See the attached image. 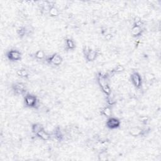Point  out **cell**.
Returning <instances> with one entry per match:
<instances>
[{"label":"cell","mask_w":161,"mask_h":161,"mask_svg":"<svg viewBox=\"0 0 161 161\" xmlns=\"http://www.w3.org/2000/svg\"><path fill=\"white\" fill-rule=\"evenodd\" d=\"M42 129H43V128H42V125H40V124H35L32 127L33 132H34L35 134H37L38 131H40L41 130H42Z\"/></svg>","instance_id":"8fae6325"},{"label":"cell","mask_w":161,"mask_h":161,"mask_svg":"<svg viewBox=\"0 0 161 161\" xmlns=\"http://www.w3.org/2000/svg\"><path fill=\"white\" fill-rule=\"evenodd\" d=\"M49 61H50V63L55 65V66H59L62 63V58L58 54H54L49 58Z\"/></svg>","instance_id":"8992f818"},{"label":"cell","mask_w":161,"mask_h":161,"mask_svg":"<svg viewBox=\"0 0 161 161\" xmlns=\"http://www.w3.org/2000/svg\"><path fill=\"white\" fill-rule=\"evenodd\" d=\"M120 125V122L119 120L115 118H110L106 122V126L110 129H115L119 127Z\"/></svg>","instance_id":"5b68a950"},{"label":"cell","mask_w":161,"mask_h":161,"mask_svg":"<svg viewBox=\"0 0 161 161\" xmlns=\"http://www.w3.org/2000/svg\"><path fill=\"white\" fill-rule=\"evenodd\" d=\"M131 34L134 36H138L140 34L142 33V28H141L140 26H137V25H135L134 27L131 28Z\"/></svg>","instance_id":"30bf717a"},{"label":"cell","mask_w":161,"mask_h":161,"mask_svg":"<svg viewBox=\"0 0 161 161\" xmlns=\"http://www.w3.org/2000/svg\"><path fill=\"white\" fill-rule=\"evenodd\" d=\"M17 74H18V76H20L21 77H27L28 75V72H26V70H19L18 71V72H17Z\"/></svg>","instance_id":"e0dca14e"},{"label":"cell","mask_w":161,"mask_h":161,"mask_svg":"<svg viewBox=\"0 0 161 161\" xmlns=\"http://www.w3.org/2000/svg\"><path fill=\"white\" fill-rule=\"evenodd\" d=\"M25 105L29 107H35L37 105V98L31 94H28L25 96Z\"/></svg>","instance_id":"3957f363"},{"label":"cell","mask_w":161,"mask_h":161,"mask_svg":"<svg viewBox=\"0 0 161 161\" xmlns=\"http://www.w3.org/2000/svg\"><path fill=\"white\" fill-rule=\"evenodd\" d=\"M103 115L106 116H110V115H111V110H110V109L109 108H105L103 110Z\"/></svg>","instance_id":"ac0fdd59"},{"label":"cell","mask_w":161,"mask_h":161,"mask_svg":"<svg viewBox=\"0 0 161 161\" xmlns=\"http://www.w3.org/2000/svg\"><path fill=\"white\" fill-rule=\"evenodd\" d=\"M113 70L115 72H122L123 70H124V67L122 66H121V65H118V66H117L116 67L113 69Z\"/></svg>","instance_id":"d6986e66"},{"label":"cell","mask_w":161,"mask_h":161,"mask_svg":"<svg viewBox=\"0 0 161 161\" xmlns=\"http://www.w3.org/2000/svg\"><path fill=\"white\" fill-rule=\"evenodd\" d=\"M17 32H18V34L20 36H24L26 34H27V30H26V28H23V27H21L20 28L18 29L17 30Z\"/></svg>","instance_id":"4fadbf2b"},{"label":"cell","mask_w":161,"mask_h":161,"mask_svg":"<svg viewBox=\"0 0 161 161\" xmlns=\"http://www.w3.org/2000/svg\"><path fill=\"white\" fill-rule=\"evenodd\" d=\"M50 14L51 16L55 17V16H57L58 14V11L57 9L55 7H52L50 9Z\"/></svg>","instance_id":"9a60e30c"},{"label":"cell","mask_w":161,"mask_h":161,"mask_svg":"<svg viewBox=\"0 0 161 161\" xmlns=\"http://www.w3.org/2000/svg\"><path fill=\"white\" fill-rule=\"evenodd\" d=\"M7 57L9 60L12 61H19L21 58V53L18 50H12L9 51L7 54Z\"/></svg>","instance_id":"277c9868"},{"label":"cell","mask_w":161,"mask_h":161,"mask_svg":"<svg viewBox=\"0 0 161 161\" xmlns=\"http://www.w3.org/2000/svg\"><path fill=\"white\" fill-rule=\"evenodd\" d=\"M25 87V85L23 84L20 83V82H18V83H16L13 86V90H14V92L16 93H17L18 94H21L24 92Z\"/></svg>","instance_id":"52a82bcc"},{"label":"cell","mask_w":161,"mask_h":161,"mask_svg":"<svg viewBox=\"0 0 161 161\" xmlns=\"http://www.w3.org/2000/svg\"><path fill=\"white\" fill-rule=\"evenodd\" d=\"M98 82H99V85L101 87L102 90L103 92L106 94L107 95H109L111 93V90H110V87L108 86V84L107 82V79L106 77L103 76H99L98 77Z\"/></svg>","instance_id":"6da1fadb"},{"label":"cell","mask_w":161,"mask_h":161,"mask_svg":"<svg viewBox=\"0 0 161 161\" xmlns=\"http://www.w3.org/2000/svg\"><path fill=\"white\" fill-rule=\"evenodd\" d=\"M131 79L132 83L137 88H140L142 86V78L137 72H134L131 74Z\"/></svg>","instance_id":"7a4b0ae2"},{"label":"cell","mask_w":161,"mask_h":161,"mask_svg":"<svg viewBox=\"0 0 161 161\" xmlns=\"http://www.w3.org/2000/svg\"><path fill=\"white\" fill-rule=\"evenodd\" d=\"M86 58L88 61H93L97 57V52L93 50H87L86 53Z\"/></svg>","instance_id":"ba28073f"},{"label":"cell","mask_w":161,"mask_h":161,"mask_svg":"<svg viewBox=\"0 0 161 161\" xmlns=\"http://www.w3.org/2000/svg\"><path fill=\"white\" fill-rule=\"evenodd\" d=\"M105 38H106V39L108 40H109L110 39H111V34H108L106 35V37Z\"/></svg>","instance_id":"ffe728a7"},{"label":"cell","mask_w":161,"mask_h":161,"mask_svg":"<svg viewBox=\"0 0 161 161\" xmlns=\"http://www.w3.org/2000/svg\"><path fill=\"white\" fill-rule=\"evenodd\" d=\"M35 56L37 58L42 59V58H43L45 56L44 52H43V51H42V50H38V51L35 54Z\"/></svg>","instance_id":"2e32d148"},{"label":"cell","mask_w":161,"mask_h":161,"mask_svg":"<svg viewBox=\"0 0 161 161\" xmlns=\"http://www.w3.org/2000/svg\"><path fill=\"white\" fill-rule=\"evenodd\" d=\"M141 132H142V130L137 128H133L131 130L130 134L132 135H134V136H137V135H139L141 134Z\"/></svg>","instance_id":"5bb4252c"},{"label":"cell","mask_w":161,"mask_h":161,"mask_svg":"<svg viewBox=\"0 0 161 161\" xmlns=\"http://www.w3.org/2000/svg\"><path fill=\"white\" fill-rule=\"evenodd\" d=\"M37 135L38 137H40L41 139L43 140H49V138H50V135H49L46 131H44L43 129H42L40 131H38L37 134Z\"/></svg>","instance_id":"9c48e42d"},{"label":"cell","mask_w":161,"mask_h":161,"mask_svg":"<svg viewBox=\"0 0 161 161\" xmlns=\"http://www.w3.org/2000/svg\"><path fill=\"white\" fill-rule=\"evenodd\" d=\"M66 46L69 49H73L75 47V44L72 40L67 39L66 40Z\"/></svg>","instance_id":"7c38bea8"}]
</instances>
